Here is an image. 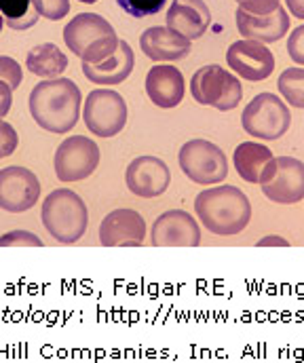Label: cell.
Instances as JSON below:
<instances>
[{"label":"cell","instance_id":"25","mask_svg":"<svg viewBox=\"0 0 304 363\" xmlns=\"http://www.w3.org/2000/svg\"><path fill=\"white\" fill-rule=\"evenodd\" d=\"M167 0H116V4L131 17L142 19L148 15H157Z\"/></svg>","mask_w":304,"mask_h":363},{"label":"cell","instance_id":"17","mask_svg":"<svg viewBox=\"0 0 304 363\" xmlns=\"http://www.w3.org/2000/svg\"><path fill=\"white\" fill-rule=\"evenodd\" d=\"M140 49L152 62H178L191 53V40L167 26H152L140 36Z\"/></svg>","mask_w":304,"mask_h":363},{"label":"cell","instance_id":"10","mask_svg":"<svg viewBox=\"0 0 304 363\" xmlns=\"http://www.w3.org/2000/svg\"><path fill=\"white\" fill-rule=\"evenodd\" d=\"M228 66L245 81L260 83L266 81L275 70V55L273 51L258 40H237L226 51Z\"/></svg>","mask_w":304,"mask_h":363},{"label":"cell","instance_id":"16","mask_svg":"<svg viewBox=\"0 0 304 363\" xmlns=\"http://www.w3.org/2000/svg\"><path fill=\"white\" fill-rule=\"evenodd\" d=\"M235 19H237V30L243 38L258 40L264 45L281 40L290 30V17L283 6H277L269 15H252L243 9H237Z\"/></svg>","mask_w":304,"mask_h":363},{"label":"cell","instance_id":"36","mask_svg":"<svg viewBox=\"0 0 304 363\" xmlns=\"http://www.w3.org/2000/svg\"><path fill=\"white\" fill-rule=\"evenodd\" d=\"M2 26H4V17L0 15V32H2Z\"/></svg>","mask_w":304,"mask_h":363},{"label":"cell","instance_id":"26","mask_svg":"<svg viewBox=\"0 0 304 363\" xmlns=\"http://www.w3.org/2000/svg\"><path fill=\"white\" fill-rule=\"evenodd\" d=\"M38 15L51 21H60L70 13V0H32Z\"/></svg>","mask_w":304,"mask_h":363},{"label":"cell","instance_id":"24","mask_svg":"<svg viewBox=\"0 0 304 363\" xmlns=\"http://www.w3.org/2000/svg\"><path fill=\"white\" fill-rule=\"evenodd\" d=\"M277 87L290 106L304 108V68L283 70L279 81H277Z\"/></svg>","mask_w":304,"mask_h":363},{"label":"cell","instance_id":"22","mask_svg":"<svg viewBox=\"0 0 304 363\" xmlns=\"http://www.w3.org/2000/svg\"><path fill=\"white\" fill-rule=\"evenodd\" d=\"M26 68L40 79H60V74L68 68V55L57 45L43 43L28 53Z\"/></svg>","mask_w":304,"mask_h":363},{"label":"cell","instance_id":"12","mask_svg":"<svg viewBox=\"0 0 304 363\" xmlns=\"http://www.w3.org/2000/svg\"><path fill=\"white\" fill-rule=\"evenodd\" d=\"M154 247H197L201 245V226L184 209H169L152 224Z\"/></svg>","mask_w":304,"mask_h":363},{"label":"cell","instance_id":"2","mask_svg":"<svg viewBox=\"0 0 304 363\" xmlns=\"http://www.w3.org/2000/svg\"><path fill=\"white\" fill-rule=\"evenodd\" d=\"M195 211L203 226L218 237H235L252 220V203L237 186H213L199 192Z\"/></svg>","mask_w":304,"mask_h":363},{"label":"cell","instance_id":"33","mask_svg":"<svg viewBox=\"0 0 304 363\" xmlns=\"http://www.w3.org/2000/svg\"><path fill=\"white\" fill-rule=\"evenodd\" d=\"M288 2V11L298 17V19H304V0H286Z\"/></svg>","mask_w":304,"mask_h":363},{"label":"cell","instance_id":"20","mask_svg":"<svg viewBox=\"0 0 304 363\" xmlns=\"http://www.w3.org/2000/svg\"><path fill=\"white\" fill-rule=\"evenodd\" d=\"M237 174L249 184H264L275 172V157L269 146L258 142H241L232 155Z\"/></svg>","mask_w":304,"mask_h":363},{"label":"cell","instance_id":"14","mask_svg":"<svg viewBox=\"0 0 304 363\" xmlns=\"http://www.w3.org/2000/svg\"><path fill=\"white\" fill-rule=\"evenodd\" d=\"M146 237V222L135 209H114L100 224L103 247H140Z\"/></svg>","mask_w":304,"mask_h":363},{"label":"cell","instance_id":"35","mask_svg":"<svg viewBox=\"0 0 304 363\" xmlns=\"http://www.w3.org/2000/svg\"><path fill=\"white\" fill-rule=\"evenodd\" d=\"M79 2H83V4H94V2H98V0H79Z\"/></svg>","mask_w":304,"mask_h":363},{"label":"cell","instance_id":"11","mask_svg":"<svg viewBox=\"0 0 304 363\" xmlns=\"http://www.w3.org/2000/svg\"><path fill=\"white\" fill-rule=\"evenodd\" d=\"M40 199V182L26 167L0 169V209L21 213L32 209Z\"/></svg>","mask_w":304,"mask_h":363},{"label":"cell","instance_id":"21","mask_svg":"<svg viewBox=\"0 0 304 363\" xmlns=\"http://www.w3.org/2000/svg\"><path fill=\"white\" fill-rule=\"evenodd\" d=\"M135 57L127 40H118L116 51L100 64H83V74L94 85H120L133 72Z\"/></svg>","mask_w":304,"mask_h":363},{"label":"cell","instance_id":"1","mask_svg":"<svg viewBox=\"0 0 304 363\" xmlns=\"http://www.w3.org/2000/svg\"><path fill=\"white\" fill-rule=\"evenodd\" d=\"M83 93L70 79H45L34 85L28 99L34 123L55 135L72 131L81 118Z\"/></svg>","mask_w":304,"mask_h":363},{"label":"cell","instance_id":"15","mask_svg":"<svg viewBox=\"0 0 304 363\" xmlns=\"http://www.w3.org/2000/svg\"><path fill=\"white\" fill-rule=\"evenodd\" d=\"M127 188L142 199H154L161 196L171 182L169 167L159 157H137L129 163L125 174Z\"/></svg>","mask_w":304,"mask_h":363},{"label":"cell","instance_id":"29","mask_svg":"<svg viewBox=\"0 0 304 363\" xmlns=\"http://www.w3.org/2000/svg\"><path fill=\"white\" fill-rule=\"evenodd\" d=\"M17 146H19V135H17V131L13 129L11 123H6V121L0 118V159L11 157V155L17 150Z\"/></svg>","mask_w":304,"mask_h":363},{"label":"cell","instance_id":"13","mask_svg":"<svg viewBox=\"0 0 304 363\" xmlns=\"http://www.w3.org/2000/svg\"><path fill=\"white\" fill-rule=\"evenodd\" d=\"M262 192L271 203L294 205L304 199V163L294 157H275V172L262 184Z\"/></svg>","mask_w":304,"mask_h":363},{"label":"cell","instance_id":"3","mask_svg":"<svg viewBox=\"0 0 304 363\" xmlns=\"http://www.w3.org/2000/svg\"><path fill=\"white\" fill-rule=\"evenodd\" d=\"M64 40L83 64H100L108 60L116 47L118 36L108 19L98 13H79L64 28Z\"/></svg>","mask_w":304,"mask_h":363},{"label":"cell","instance_id":"23","mask_svg":"<svg viewBox=\"0 0 304 363\" xmlns=\"http://www.w3.org/2000/svg\"><path fill=\"white\" fill-rule=\"evenodd\" d=\"M0 15L11 30H30L38 21V11L32 0H0Z\"/></svg>","mask_w":304,"mask_h":363},{"label":"cell","instance_id":"6","mask_svg":"<svg viewBox=\"0 0 304 363\" xmlns=\"http://www.w3.org/2000/svg\"><path fill=\"white\" fill-rule=\"evenodd\" d=\"M191 93L197 104L211 106L220 112H228L243 99V87L235 74L218 64L199 68L191 79Z\"/></svg>","mask_w":304,"mask_h":363},{"label":"cell","instance_id":"4","mask_svg":"<svg viewBox=\"0 0 304 363\" xmlns=\"http://www.w3.org/2000/svg\"><path fill=\"white\" fill-rule=\"evenodd\" d=\"M40 220L45 230L60 243L72 245L85 237L89 226V211L85 201L70 188H57L49 192L43 203Z\"/></svg>","mask_w":304,"mask_h":363},{"label":"cell","instance_id":"18","mask_svg":"<svg viewBox=\"0 0 304 363\" xmlns=\"http://www.w3.org/2000/svg\"><path fill=\"white\" fill-rule=\"evenodd\" d=\"M167 28L176 30L188 40L207 34L211 26V11L203 0H174L167 13Z\"/></svg>","mask_w":304,"mask_h":363},{"label":"cell","instance_id":"32","mask_svg":"<svg viewBox=\"0 0 304 363\" xmlns=\"http://www.w3.org/2000/svg\"><path fill=\"white\" fill-rule=\"evenodd\" d=\"M11 104H13V89L4 81H0V118L9 114Z\"/></svg>","mask_w":304,"mask_h":363},{"label":"cell","instance_id":"27","mask_svg":"<svg viewBox=\"0 0 304 363\" xmlns=\"http://www.w3.org/2000/svg\"><path fill=\"white\" fill-rule=\"evenodd\" d=\"M0 247H43V241L30 230H11L0 237Z\"/></svg>","mask_w":304,"mask_h":363},{"label":"cell","instance_id":"5","mask_svg":"<svg viewBox=\"0 0 304 363\" xmlns=\"http://www.w3.org/2000/svg\"><path fill=\"white\" fill-rule=\"evenodd\" d=\"M243 129L258 140H279L288 133L292 125V114L288 104L275 93H258L241 114Z\"/></svg>","mask_w":304,"mask_h":363},{"label":"cell","instance_id":"7","mask_svg":"<svg viewBox=\"0 0 304 363\" xmlns=\"http://www.w3.org/2000/svg\"><path fill=\"white\" fill-rule=\"evenodd\" d=\"M178 163L182 174L201 186H213L226 180L228 161L220 146L207 140H191L180 148Z\"/></svg>","mask_w":304,"mask_h":363},{"label":"cell","instance_id":"28","mask_svg":"<svg viewBox=\"0 0 304 363\" xmlns=\"http://www.w3.org/2000/svg\"><path fill=\"white\" fill-rule=\"evenodd\" d=\"M0 81H4L13 91L17 89L21 85V81H23L21 66L9 55H0Z\"/></svg>","mask_w":304,"mask_h":363},{"label":"cell","instance_id":"30","mask_svg":"<svg viewBox=\"0 0 304 363\" xmlns=\"http://www.w3.org/2000/svg\"><path fill=\"white\" fill-rule=\"evenodd\" d=\"M288 53L292 57V62H296L298 66H304V26H298L290 38H288Z\"/></svg>","mask_w":304,"mask_h":363},{"label":"cell","instance_id":"8","mask_svg":"<svg viewBox=\"0 0 304 363\" xmlns=\"http://www.w3.org/2000/svg\"><path fill=\"white\" fill-rule=\"evenodd\" d=\"M83 118L98 138H114L127 123V101L114 89H94L85 97Z\"/></svg>","mask_w":304,"mask_h":363},{"label":"cell","instance_id":"19","mask_svg":"<svg viewBox=\"0 0 304 363\" xmlns=\"http://www.w3.org/2000/svg\"><path fill=\"white\" fill-rule=\"evenodd\" d=\"M146 93L150 101L159 108H176L184 99L186 83L178 68L161 64L148 70L146 74Z\"/></svg>","mask_w":304,"mask_h":363},{"label":"cell","instance_id":"9","mask_svg":"<svg viewBox=\"0 0 304 363\" xmlns=\"http://www.w3.org/2000/svg\"><path fill=\"white\" fill-rule=\"evenodd\" d=\"M100 159V146L91 138L70 135L55 150V159H53L55 176L60 182L87 180L98 169Z\"/></svg>","mask_w":304,"mask_h":363},{"label":"cell","instance_id":"34","mask_svg":"<svg viewBox=\"0 0 304 363\" xmlns=\"http://www.w3.org/2000/svg\"><path fill=\"white\" fill-rule=\"evenodd\" d=\"M266 245H281V247H290V243H288L286 239H279V237H275V235H269V237H264L262 241H258V247H266Z\"/></svg>","mask_w":304,"mask_h":363},{"label":"cell","instance_id":"31","mask_svg":"<svg viewBox=\"0 0 304 363\" xmlns=\"http://www.w3.org/2000/svg\"><path fill=\"white\" fill-rule=\"evenodd\" d=\"M239 9L252 13V15H269L277 6H281V0H237Z\"/></svg>","mask_w":304,"mask_h":363}]
</instances>
